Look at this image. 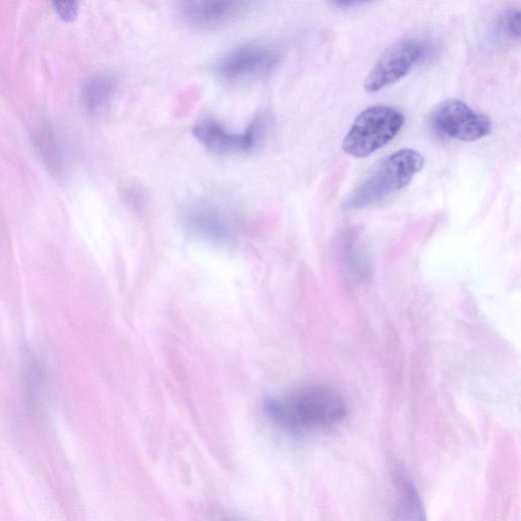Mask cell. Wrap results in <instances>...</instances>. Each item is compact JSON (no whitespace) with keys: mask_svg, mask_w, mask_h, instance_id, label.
I'll list each match as a JSON object with an SVG mask.
<instances>
[{"mask_svg":"<svg viewBox=\"0 0 521 521\" xmlns=\"http://www.w3.org/2000/svg\"><path fill=\"white\" fill-rule=\"evenodd\" d=\"M264 411L275 425L295 433L330 428L341 423L347 414L343 398L321 385H308L284 397L269 398Z\"/></svg>","mask_w":521,"mask_h":521,"instance_id":"obj_1","label":"cell"},{"mask_svg":"<svg viewBox=\"0 0 521 521\" xmlns=\"http://www.w3.org/2000/svg\"><path fill=\"white\" fill-rule=\"evenodd\" d=\"M424 156L414 149H401L386 157L344 200L345 210H361L385 201L407 188L423 169Z\"/></svg>","mask_w":521,"mask_h":521,"instance_id":"obj_2","label":"cell"},{"mask_svg":"<svg viewBox=\"0 0 521 521\" xmlns=\"http://www.w3.org/2000/svg\"><path fill=\"white\" fill-rule=\"evenodd\" d=\"M404 114L395 107L375 105L362 111L349 133L342 149L356 158H365L389 144L401 131Z\"/></svg>","mask_w":521,"mask_h":521,"instance_id":"obj_3","label":"cell"},{"mask_svg":"<svg viewBox=\"0 0 521 521\" xmlns=\"http://www.w3.org/2000/svg\"><path fill=\"white\" fill-rule=\"evenodd\" d=\"M429 126L436 135L460 142H476L493 131V122L486 114L455 99L435 107L430 114Z\"/></svg>","mask_w":521,"mask_h":521,"instance_id":"obj_4","label":"cell"},{"mask_svg":"<svg viewBox=\"0 0 521 521\" xmlns=\"http://www.w3.org/2000/svg\"><path fill=\"white\" fill-rule=\"evenodd\" d=\"M279 50L267 42L252 41L227 52L215 66L219 78L240 82L271 73L280 62Z\"/></svg>","mask_w":521,"mask_h":521,"instance_id":"obj_5","label":"cell"},{"mask_svg":"<svg viewBox=\"0 0 521 521\" xmlns=\"http://www.w3.org/2000/svg\"><path fill=\"white\" fill-rule=\"evenodd\" d=\"M428 53L427 45L418 39H402L380 57L365 80V90L377 93L407 77Z\"/></svg>","mask_w":521,"mask_h":521,"instance_id":"obj_6","label":"cell"},{"mask_svg":"<svg viewBox=\"0 0 521 521\" xmlns=\"http://www.w3.org/2000/svg\"><path fill=\"white\" fill-rule=\"evenodd\" d=\"M269 125L266 115L256 118L243 134L229 132L212 119L199 121L193 134L208 150L218 154L243 153L254 149L262 140Z\"/></svg>","mask_w":521,"mask_h":521,"instance_id":"obj_7","label":"cell"},{"mask_svg":"<svg viewBox=\"0 0 521 521\" xmlns=\"http://www.w3.org/2000/svg\"><path fill=\"white\" fill-rule=\"evenodd\" d=\"M183 220L193 235L215 244L226 245L237 237L233 218L214 203L199 201L188 205Z\"/></svg>","mask_w":521,"mask_h":521,"instance_id":"obj_8","label":"cell"},{"mask_svg":"<svg viewBox=\"0 0 521 521\" xmlns=\"http://www.w3.org/2000/svg\"><path fill=\"white\" fill-rule=\"evenodd\" d=\"M250 6L237 0H200L182 3L179 14L193 27L215 29L239 21L249 13Z\"/></svg>","mask_w":521,"mask_h":521,"instance_id":"obj_9","label":"cell"},{"mask_svg":"<svg viewBox=\"0 0 521 521\" xmlns=\"http://www.w3.org/2000/svg\"><path fill=\"white\" fill-rule=\"evenodd\" d=\"M395 483L398 492L395 521H428L422 498L410 478L399 471Z\"/></svg>","mask_w":521,"mask_h":521,"instance_id":"obj_10","label":"cell"},{"mask_svg":"<svg viewBox=\"0 0 521 521\" xmlns=\"http://www.w3.org/2000/svg\"><path fill=\"white\" fill-rule=\"evenodd\" d=\"M119 90L117 78L108 74H100L91 77L83 86L82 100L90 113H98L103 110Z\"/></svg>","mask_w":521,"mask_h":521,"instance_id":"obj_11","label":"cell"},{"mask_svg":"<svg viewBox=\"0 0 521 521\" xmlns=\"http://www.w3.org/2000/svg\"><path fill=\"white\" fill-rule=\"evenodd\" d=\"M35 144L51 176L56 180L64 179L67 163L59 137L50 128H43L36 134Z\"/></svg>","mask_w":521,"mask_h":521,"instance_id":"obj_12","label":"cell"},{"mask_svg":"<svg viewBox=\"0 0 521 521\" xmlns=\"http://www.w3.org/2000/svg\"><path fill=\"white\" fill-rule=\"evenodd\" d=\"M45 372L40 362L35 358H28L25 371L26 393L31 404H38L46 389Z\"/></svg>","mask_w":521,"mask_h":521,"instance_id":"obj_13","label":"cell"},{"mask_svg":"<svg viewBox=\"0 0 521 521\" xmlns=\"http://www.w3.org/2000/svg\"><path fill=\"white\" fill-rule=\"evenodd\" d=\"M520 24L519 10H508L504 12L499 19V28L501 32L511 39H519Z\"/></svg>","mask_w":521,"mask_h":521,"instance_id":"obj_14","label":"cell"},{"mask_svg":"<svg viewBox=\"0 0 521 521\" xmlns=\"http://www.w3.org/2000/svg\"><path fill=\"white\" fill-rule=\"evenodd\" d=\"M57 13L67 22L74 21L78 16V4L75 2L54 3Z\"/></svg>","mask_w":521,"mask_h":521,"instance_id":"obj_15","label":"cell"},{"mask_svg":"<svg viewBox=\"0 0 521 521\" xmlns=\"http://www.w3.org/2000/svg\"><path fill=\"white\" fill-rule=\"evenodd\" d=\"M335 6H338L339 8H346V9H352L356 6H361V5H365V3H360V2H338V3H335L334 4Z\"/></svg>","mask_w":521,"mask_h":521,"instance_id":"obj_16","label":"cell"},{"mask_svg":"<svg viewBox=\"0 0 521 521\" xmlns=\"http://www.w3.org/2000/svg\"><path fill=\"white\" fill-rule=\"evenodd\" d=\"M224 521H241V520L238 518H234V517H227L226 519H224Z\"/></svg>","mask_w":521,"mask_h":521,"instance_id":"obj_17","label":"cell"}]
</instances>
